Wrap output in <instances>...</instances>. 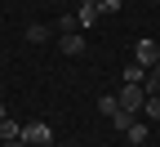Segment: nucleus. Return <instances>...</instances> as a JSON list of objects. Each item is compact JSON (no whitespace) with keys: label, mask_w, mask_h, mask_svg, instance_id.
<instances>
[{"label":"nucleus","mask_w":160,"mask_h":147,"mask_svg":"<svg viewBox=\"0 0 160 147\" xmlns=\"http://www.w3.org/2000/svg\"><path fill=\"white\" fill-rule=\"evenodd\" d=\"M18 138H22L27 147H53V129H49L45 120H31V125H22V134H18Z\"/></svg>","instance_id":"nucleus-1"},{"label":"nucleus","mask_w":160,"mask_h":147,"mask_svg":"<svg viewBox=\"0 0 160 147\" xmlns=\"http://www.w3.org/2000/svg\"><path fill=\"white\" fill-rule=\"evenodd\" d=\"M116 102H120V107H125V112H142V102H147V85H120V94H116Z\"/></svg>","instance_id":"nucleus-2"},{"label":"nucleus","mask_w":160,"mask_h":147,"mask_svg":"<svg viewBox=\"0 0 160 147\" xmlns=\"http://www.w3.org/2000/svg\"><path fill=\"white\" fill-rule=\"evenodd\" d=\"M133 62L151 71L156 62H160V45H156V40H138V45H133Z\"/></svg>","instance_id":"nucleus-3"},{"label":"nucleus","mask_w":160,"mask_h":147,"mask_svg":"<svg viewBox=\"0 0 160 147\" xmlns=\"http://www.w3.org/2000/svg\"><path fill=\"white\" fill-rule=\"evenodd\" d=\"M58 49H62L67 58H80V54H85V40H80V31H67V36H58Z\"/></svg>","instance_id":"nucleus-4"},{"label":"nucleus","mask_w":160,"mask_h":147,"mask_svg":"<svg viewBox=\"0 0 160 147\" xmlns=\"http://www.w3.org/2000/svg\"><path fill=\"white\" fill-rule=\"evenodd\" d=\"M125 138H129V147H142V143L151 138V125H147V120H133L129 129H125Z\"/></svg>","instance_id":"nucleus-5"},{"label":"nucleus","mask_w":160,"mask_h":147,"mask_svg":"<svg viewBox=\"0 0 160 147\" xmlns=\"http://www.w3.org/2000/svg\"><path fill=\"white\" fill-rule=\"evenodd\" d=\"M93 18H98V9L89 5V0H80V9H76V27H93Z\"/></svg>","instance_id":"nucleus-6"},{"label":"nucleus","mask_w":160,"mask_h":147,"mask_svg":"<svg viewBox=\"0 0 160 147\" xmlns=\"http://www.w3.org/2000/svg\"><path fill=\"white\" fill-rule=\"evenodd\" d=\"M120 76H125V85H147V67H138V62H129Z\"/></svg>","instance_id":"nucleus-7"},{"label":"nucleus","mask_w":160,"mask_h":147,"mask_svg":"<svg viewBox=\"0 0 160 147\" xmlns=\"http://www.w3.org/2000/svg\"><path fill=\"white\" fill-rule=\"evenodd\" d=\"M27 40H31V45H45V40H53V31H49L45 23H31V27H27Z\"/></svg>","instance_id":"nucleus-8"},{"label":"nucleus","mask_w":160,"mask_h":147,"mask_svg":"<svg viewBox=\"0 0 160 147\" xmlns=\"http://www.w3.org/2000/svg\"><path fill=\"white\" fill-rule=\"evenodd\" d=\"M98 112H102V116L111 120V116L120 112V102H116V94H102V98H98Z\"/></svg>","instance_id":"nucleus-9"},{"label":"nucleus","mask_w":160,"mask_h":147,"mask_svg":"<svg viewBox=\"0 0 160 147\" xmlns=\"http://www.w3.org/2000/svg\"><path fill=\"white\" fill-rule=\"evenodd\" d=\"M142 112H147V120H151V125L160 120V94H147V102H142Z\"/></svg>","instance_id":"nucleus-10"},{"label":"nucleus","mask_w":160,"mask_h":147,"mask_svg":"<svg viewBox=\"0 0 160 147\" xmlns=\"http://www.w3.org/2000/svg\"><path fill=\"white\" fill-rule=\"evenodd\" d=\"M18 134H22V125H13L9 116H5V120H0V138H5V143H13Z\"/></svg>","instance_id":"nucleus-11"},{"label":"nucleus","mask_w":160,"mask_h":147,"mask_svg":"<svg viewBox=\"0 0 160 147\" xmlns=\"http://www.w3.org/2000/svg\"><path fill=\"white\" fill-rule=\"evenodd\" d=\"M133 120H138V116H133V112H125V107H120V112L111 116V125H116V129H129V125H133Z\"/></svg>","instance_id":"nucleus-12"},{"label":"nucleus","mask_w":160,"mask_h":147,"mask_svg":"<svg viewBox=\"0 0 160 147\" xmlns=\"http://www.w3.org/2000/svg\"><path fill=\"white\" fill-rule=\"evenodd\" d=\"M89 5H93L98 13H116V9H120V0H89Z\"/></svg>","instance_id":"nucleus-13"},{"label":"nucleus","mask_w":160,"mask_h":147,"mask_svg":"<svg viewBox=\"0 0 160 147\" xmlns=\"http://www.w3.org/2000/svg\"><path fill=\"white\" fill-rule=\"evenodd\" d=\"M58 36H67V31H76V13H67V18H58V27H53Z\"/></svg>","instance_id":"nucleus-14"},{"label":"nucleus","mask_w":160,"mask_h":147,"mask_svg":"<svg viewBox=\"0 0 160 147\" xmlns=\"http://www.w3.org/2000/svg\"><path fill=\"white\" fill-rule=\"evenodd\" d=\"M151 85H160V62H156L151 71H147V89H151Z\"/></svg>","instance_id":"nucleus-15"},{"label":"nucleus","mask_w":160,"mask_h":147,"mask_svg":"<svg viewBox=\"0 0 160 147\" xmlns=\"http://www.w3.org/2000/svg\"><path fill=\"white\" fill-rule=\"evenodd\" d=\"M5 147H27V143H22V138H13V143H5Z\"/></svg>","instance_id":"nucleus-16"},{"label":"nucleus","mask_w":160,"mask_h":147,"mask_svg":"<svg viewBox=\"0 0 160 147\" xmlns=\"http://www.w3.org/2000/svg\"><path fill=\"white\" fill-rule=\"evenodd\" d=\"M5 116H9V112H5V102H0V120H5Z\"/></svg>","instance_id":"nucleus-17"}]
</instances>
